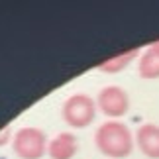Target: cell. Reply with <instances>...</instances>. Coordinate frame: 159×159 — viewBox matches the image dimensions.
<instances>
[{
  "label": "cell",
  "mask_w": 159,
  "mask_h": 159,
  "mask_svg": "<svg viewBox=\"0 0 159 159\" xmlns=\"http://www.w3.org/2000/svg\"><path fill=\"white\" fill-rule=\"evenodd\" d=\"M94 145L102 155L110 159H126L134 151L136 136L120 120H106L96 128Z\"/></svg>",
  "instance_id": "obj_1"
},
{
  "label": "cell",
  "mask_w": 159,
  "mask_h": 159,
  "mask_svg": "<svg viewBox=\"0 0 159 159\" xmlns=\"http://www.w3.org/2000/svg\"><path fill=\"white\" fill-rule=\"evenodd\" d=\"M96 100L90 98L84 93H75L63 102L61 106V118L67 126L75 128V130H83V128L90 126L96 118Z\"/></svg>",
  "instance_id": "obj_2"
},
{
  "label": "cell",
  "mask_w": 159,
  "mask_h": 159,
  "mask_svg": "<svg viewBox=\"0 0 159 159\" xmlns=\"http://www.w3.org/2000/svg\"><path fill=\"white\" fill-rule=\"evenodd\" d=\"M47 136L35 126H24L14 132L12 149L20 159H41L47 153Z\"/></svg>",
  "instance_id": "obj_3"
},
{
  "label": "cell",
  "mask_w": 159,
  "mask_h": 159,
  "mask_svg": "<svg viewBox=\"0 0 159 159\" xmlns=\"http://www.w3.org/2000/svg\"><path fill=\"white\" fill-rule=\"evenodd\" d=\"M96 106L110 120H118L130 110V96L118 84H108L96 94Z\"/></svg>",
  "instance_id": "obj_4"
},
{
  "label": "cell",
  "mask_w": 159,
  "mask_h": 159,
  "mask_svg": "<svg viewBox=\"0 0 159 159\" xmlns=\"http://www.w3.org/2000/svg\"><path fill=\"white\" fill-rule=\"evenodd\" d=\"M136 145L145 157L159 159V126L157 124H142L136 132Z\"/></svg>",
  "instance_id": "obj_5"
},
{
  "label": "cell",
  "mask_w": 159,
  "mask_h": 159,
  "mask_svg": "<svg viewBox=\"0 0 159 159\" xmlns=\"http://www.w3.org/2000/svg\"><path fill=\"white\" fill-rule=\"evenodd\" d=\"M77 149H79V143H77L75 134L61 132L53 139H49L47 155H49L51 159H73L77 155Z\"/></svg>",
  "instance_id": "obj_6"
},
{
  "label": "cell",
  "mask_w": 159,
  "mask_h": 159,
  "mask_svg": "<svg viewBox=\"0 0 159 159\" xmlns=\"http://www.w3.org/2000/svg\"><path fill=\"white\" fill-rule=\"evenodd\" d=\"M139 55H142V51H139L138 47H132V49H128V51L116 53V55H112V57L104 59L102 63L96 65V69H98L100 73H106V75H116V73L124 71L134 59L139 57Z\"/></svg>",
  "instance_id": "obj_7"
},
{
  "label": "cell",
  "mask_w": 159,
  "mask_h": 159,
  "mask_svg": "<svg viewBox=\"0 0 159 159\" xmlns=\"http://www.w3.org/2000/svg\"><path fill=\"white\" fill-rule=\"evenodd\" d=\"M138 75L145 81L159 79V55L153 49H145L138 59Z\"/></svg>",
  "instance_id": "obj_8"
},
{
  "label": "cell",
  "mask_w": 159,
  "mask_h": 159,
  "mask_svg": "<svg viewBox=\"0 0 159 159\" xmlns=\"http://www.w3.org/2000/svg\"><path fill=\"white\" fill-rule=\"evenodd\" d=\"M12 139H14V132H12V128L10 126H2V128H0V148L12 143Z\"/></svg>",
  "instance_id": "obj_9"
},
{
  "label": "cell",
  "mask_w": 159,
  "mask_h": 159,
  "mask_svg": "<svg viewBox=\"0 0 159 159\" xmlns=\"http://www.w3.org/2000/svg\"><path fill=\"white\" fill-rule=\"evenodd\" d=\"M149 49H153V51L159 55V39H157V41H153V43H149Z\"/></svg>",
  "instance_id": "obj_10"
}]
</instances>
